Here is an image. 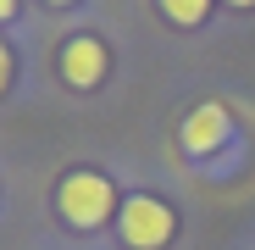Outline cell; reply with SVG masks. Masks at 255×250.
Here are the masks:
<instances>
[{"instance_id": "cell-5", "label": "cell", "mask_w": 255, "mask_h": 250, "mask_svg": "<svg viewBox=\"0 0 255 250\" xmlns=\"http://www.w3.org/2000/svg\"><path fill=\"white\" fill-rule=\"evenodd\" d=\"M161 11L172 17L178 28H194V22H205V11H211V0H161Z\"/></svg>"}, {"instance_id": "cell-3", "label": "cell", "mask_w": 255, "mask_h": 250, "mask_svg": "<svg viewBox=\"0 0 255 250\" xmlns=\"http://www.w3.org/2000/svg\"><path fill=\"white\" fill-rule=\"evenodd\" d=\"M228 106H217V100H205V106H194L189 111V122H183V150L189 156H211V150H222L228 145Z\"/></svg>"}, {"instance_id": "cell-7", "label": "cell", "mask_w": 255, "mask_h": 250, "mask_svg": "<svg viewBox=\"0 0 255 250\" xmlns=\"http://www.w3.org/2000/svg\"><path fill=\"white\" fill-rule=\"evenodd\" d=\"M11 11H17V0H0V22H6V17H11Z\"/></svg>"}, {"instance_id": "cell-2", "label": "cell", "mask_w": 255, "mask_h": 250, "mask_svg": "<svg viewBox=\"0 0 255 250\" xmlns=\"http://www.w3.org/2000/svg\"><path fill=\"white\" fill-rule=\"evenodd\" d=\"M166 239H172V212H166L155 195L122 200V245H133V250H161Z\"/></svg>"}, {"instance_id": "cell-9", "label": "cell", "mask_w": 255, "mask_h": 250, "mask_svg": "<svg viewBox=\"0 0 255 250\" xmlns=\"http://www.w3.org/2000/svg\"><path fill=\"white\" fill-rule=\"evenodd\" d=\"M50 6H72V0H50Z\"/></svg>"}, {"instance_id": "cell-8", "label": "cell", "mask_w": 255, "mask_h": 250, "mask_svg": "<svg viewBox=\"0 0 255 250\" xmlns=\"http://www.w3.org/2000/svg\"><path fill=\"white\" fill-rule=\"evenodd\" d=\"M228 6H255V0H228Z\"/></svg>"}, {"instance_id": "cell-6", "label": "cell", "mask_w": 255, "mask_h": 250, "mask_svg": "<svg viewBox=\"0 0 255 250\" xmlns=\"http://www.w3.org/2000/svg\"><path fill=\"white\" fill-rule=\"evenodd\" d=\"M6 83H11V50L0 45V89H6Z\"/></svg>"}, {"instance_id": "cell-4", "label": "cell", "mask_w": 255, "mask_h": 250, "mask_svg": "<svg viewBox=\"0 0 255 250\" xmlns=\"http://www.w3.org/2000/svg\"><path fill=\"white\" fill-rule=\"evenodd\" d=\"M61 78L72 83V89H95V83L106 78V45L100 39H67L61 45Z\"/></svg>"}, {"instance_id": "cell-1", "label": "cell", "mask_w": 255, "mask_h": 250, "mask_svg": "<svg viewBox=\"0 0 255 250\" xmlns=\"http://www.w3.org/2000/svg\"><path fill=\"white\" fill-rule=\"evenodd\" d=\"M56 206H61V217L72 228H100L117 212V189L100 173H67L61 189H56Z\"/></svg>"}]
</instances>
